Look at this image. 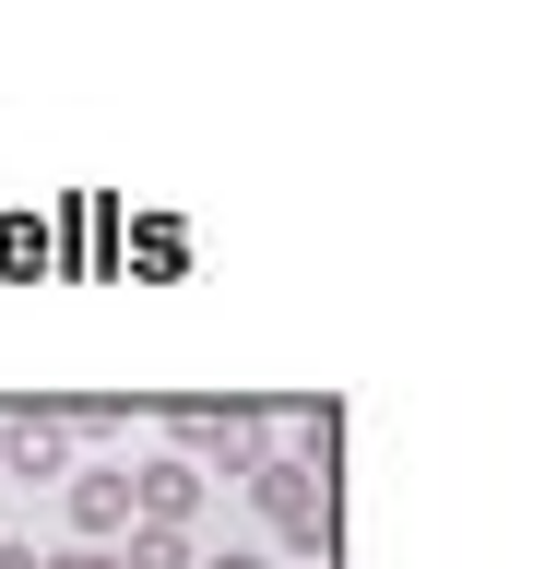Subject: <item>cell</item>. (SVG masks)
<instances>
[{
    "label": "cell",
    "instance_id": "obj_1",
    "mask_svg": "<svg viewBox=\"0 0 533 569\" xmlns=\"http://www.w3.org/2000/svg\"><path fill=\"white\" fill-rule=\"evenodd\" d=\"M249 498L273 510V533H284V546H309V558L332 546V487H320L296 451H273V462H261V475H249Z\"/></svg>",
    "mask_w": 533,
    "mask_h": 569
},
{
    "label": "cell",
    "instance_id": "obj_2",
    "mask_svg": "<svg viewBox=\"0 0 533 569\" xmlns=\"http://www.w3.org/2000/svg\"><path fill=\"white\" fill-rule=\"evenodd\" d=\"M190 510H202V462H142V475H131V522L190 533Z\"/></svg>",
    "mask_w": 533,
    "mask_h": 569
},
{
    "label": "cell",
    "instance_id": "obj_3",
    "mask_svg": "<svg viewBox=\"0 0 533 569\" xmlns=\"http://www.w3.org/2000/svg\"><path fill=\"white\" fill-rule=\"evenodd\" d=\"M60 451H71V427L48 416V403H24V416L0 427V487H12V475H60Z\"/></svg>",
    "mask_w": 533,
    "mask_h": 569
},
{
    "label": "cell",
    "instance_id": "obj_4",
    "mask_svg": "<svg viewBox=\"0 0 533 569\" xmlns=\"http://www.w3.org/2000/svg\"><path fill=\"white\" fill-rule=\"evenodd\" d=\"M71 522H83V533H131V475H107V462L71 475Z\"/></svg>",
    "mask_w": 533,
    "mask_h": 569
},
{
    "label": "cell",
    "instance_id": "obj_5",
    "mask_svg": "<svg viewBox=\"0 0 533 569\" xmlns=\"http://www.w3.org/2000/svg\"><path fill=\"white\" fill-rule=\"evenodd\" d=\"M119 569H190V533H167V522H131V558Z\"/></svg>",
    "mask_w": 533,
    "mask_h": 569
},
{
    "label": "cell",
    "instance_id": "obj_6",
    "mask_svg": "<svg viewBox=\"0 0 533 569\" xmlns=\"http://www.w3.org/2000/svg\"><path fill=\"white\" fill-rule=\"evenodd\" d=\"M36 569H119L107 546H71V558H36Z\"/></svg>",
    "mask_w": 533,
    "mask_h": 569
},
{
    "label": "cell",
    "instance_id": "obj_7",
    "mask_svg": "<svg viewBox=\"0 0 533 569\" xmlns=\"http://www.w3.org/2000/svg\"><path fill=\"white\" fill-rule=\"evenodd\" d=\"M202 569H261V558H249V546H225V558H202Z\"/></svg>",
    "mask_w": 533,
    "mask_h": 569
},
{
    "label": "cell",
    "instance_id": "obj_8",
    "mask_svg": "<svg viewBox=\"0 0 533 569\" xmlns=\"http://www.w3.org/2000/svg\"><path fill=\"white\" fill-rule=\"evenodd\" d=\"M0 569H36V546H0Z\"/></svg>",
    "mask_w": 533,
    "mask_h": 569
}]
</instances>
